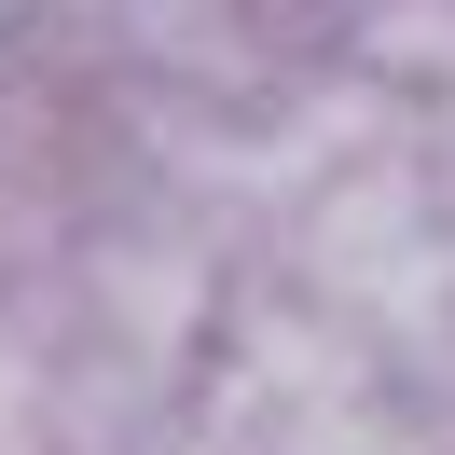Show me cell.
<instances>
[{"label":"cell","instance_id":"2","mask_svg":"<svg viewBox=\"0 0 455 455\" xmlns=\"http://www.w3.org/2000/svg\"><path fill=\"white\" fill-rule=\"evenodd\" d=\"M0 455H69V400H56V359H42L14 317H0Z\"/></svg>","mask_w":455,"mask_h":455},{"label":"cell","instance_id":"1","mask_svg":"<svg viewBox=\"0 0 455 455\" xmlns=\"http://www.w3.org/2000/svg\"><path fill=\"white\" fill-rule=\"evenodd\" d=\"M207 455H427V427L387 400V372L345 317H262L221 372Z\"/></svg>","mask_w":455,"mask_h":455}]
</instances>
